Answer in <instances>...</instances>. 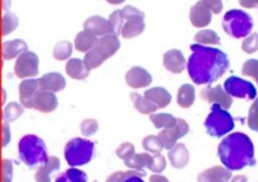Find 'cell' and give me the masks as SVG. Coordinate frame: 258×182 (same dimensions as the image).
I'll list each match as a JSON object with an SVG mask.
<instances>
[{
	"mask_svg": "<svg viewBox=\"0 0 258 182\" xmlns=\"http://www.w3.org/2000/svg\"><path fill=\"white\" fill-rule=\"evenodd\" d=\"M191 55L188 60L189 77L196 84H211L218 80L229 67L228 57L217 48L196 43L190 45Z\"/></svg>",
	"mask_w": 258,
	"mask_h": 182,
	"instance_id": "6da1fadb",
	"label": "cell"
},
{
	"mask_svg": "<svg viewBox=\"0 0 258 182\" xmlns=\"http://www.w3.org/2000/svg\"><path fill=\"white\" fill-rule=\"evenodd\" d=\"M218 156L224 167L231 171L256 165L253 142L242 132H234L223 138L218 147Z\"/></svg>",
	"mask_w": 258,
	"mask_h": 182,
	"instance_id": "7a4b0ae2",
	"label": "cell"
},
{
	"mask_svg": "<svg viewBox=\"0 0 258 182\" xmlns=\"http://www.w3.org/2000/svg\"><path fill=\"white\" fill-rule=\"evenodd\" d=\"M19 157L28 167H42L48 162L49 157L47 153V146L44 141L34 135H27L20 138L18 143Z\"/></svg>",
	"mask_w": 258,
	"mask_h": 182,
	"instance_id": "3957f363",
	"label": "cell"
},
{
	"mask_svg": "<svg viewBox=\"0 0 258 182\" xmlns=\"http://www.w3.org/2000/svg\"><path fill=\"white\" fill-rule=\"evenodd\" d=\"M118 49H120L118 37L113 34L106 35V37L100 38L95 47L90 52L86 53L83 62L90 70L95 69V68L100 67L106 59L112 57Z\"/></svg>",
	"mask_w": 258,
	"mask_h": 182,
	"instance_id": "277c9868",
	"label": "cell"
},
{
	"mask_svg": "<svg viewBox=\"0 0 258 182\" xmlns=\"http://www.w3.org/2000/svg\"><path fill=\"white\" fill-rule=\"evenodd\" d=\"M204 126L209 135L221 138L222 136L232 132V130L234 128V120L232 118L231 113L227 112V110H224L222 106L213 103L212 111L207 117Z\"/></svg>",
	"mask_w": 258,
	"mask_h": 182,
	"instance_id": "5b68a950",
	"label": "cell"
},
{
	"mask_svg": "<svg viewBox=\"0 0 258 182\" xmlns=\"http://www.w3.org/2000/svg\"><path fill=\"white\" fill-rule=\"evenodd\" d=\"M95 152V143L85 138H73L66 145L64 158L71 167H78L90 162Z\"/></svg>",
	"mask_w": 258,
	"mask_h": 182,
	"instance_id": "8992f818",
	"label": "cell"
},
{
	"mask_svg": "<svg viewBox=\"0 0 258 182\" xmlns=\"http://www.w3.org/2000/svg\"><path fill=\"white\" fill-rule=\"evenodd\" d=\"M252 28H253V20L246 12L233 9L224 14L223 29L231 37L237 39L247 37L252 32Z\"/></svg>",
	"mask_w": 258,
	"mask_h": 182,
	"instance_id": "52a82bcc",
	"label": "cell"
},
{
	"mask_svg": "<svg viewBox=\"0 0 258 182\" xmlns=\"http://www.w3.org/2000/svg\"><path fill=\"white\" fill-rule=\"evenodd\" d=\"M121 14L125 19L122 34H121L123 38L130 39V38L138 37L144 32V29H145V22H144L145 14L141 10L128 5V7L121 9Z\"/></svg>",
	"mask_w": 258,
	"mask_h": 182,
	"instance_id": "ba28073f",
	"label": "cell"
},
{
	"mask_svg": "<svg viewBox=\"0 0 258 182\" xmlns=\"http://www.w3.org/2000/svg\"><path fill=\"white\" fill-rule=\"evenodd\" d=\"M224 89L229 96L236 98H243L248 101H256L257 89L251 82L238 77H229L224 82Z\"/></svg>",
	"mask_w": 258,
	"mask_h": 182,
	"instance_id": "9c48e42d",
	"label": "cell"
},
{
	"mask_svg": "<svg viewBox=\"0 0 258 182\" xmlns=\"http://www.w3.org/2000/svg\"><path fill=\"white\" fill-rule=\"evenodd\" d=\"M38 64H39V59H38L37 54L30 52V50H27L20 57L17 58L14 67L15 75L19 78L35 77L38 74Z\"/></svg>",
	"mask_w": 258,
	"mask_h": 182,
	"instance_id": "30bf717a",
	"label": "cell"
},
{
	"mask_svg": "<svg viewBox=\"0 0 258 182\" xmlns=\"http://www.w3.org/2000/svg\"><path fill=\"white\" fill-rule=\"evenodd\" d=\"M188 132H189L188 123H186L184 120H181V118H178V123H176L174 127L165 128V130L161 131V132L159 133V137H160L161 142H163L164 148L170 151L171 148L176 145L179 138L184 137Z\"/></svg>",
	"mask_w": 258,
	"mask_h": 182,
	"instance_id": "8fae6325",
	"label": "cell"
},
{
	"mask_svg": "<svg viewBox=\"0 0 258 182\" xmlns=\"http://www.w3.org/2000/svg\"><path fill=\"white\" fill-rule=\"evenodd\" d=\"M201 97L207 102L217 103V105L222 106L224 110H229L232 107V103H233L232 96H229L226 92V89L222 88V85H217L213 88H204L201 93Z\"/></svg>",
	"mask_w": 258,
	"mask_h": 182,
	"instance_id": "7c38bea8",
	"label": "cell"
},
{
	"mask_svg": "<svg viewBox=\"0 0 258 182\" xmlns=\"http://www.w3.org/2000/svg\"><path fill=\"white\" fill-rule=\"evenodd\" d=\"M212 13L213 12L209 9L208 5L203 0H201L190 9L189 18H190L191 24L197 28L207 27L212 22Z\"/></svg>",
	"mask_w": 258,
	"mask_h": 182,
	"instance_id": "4fadbf2b",
	"label": "cell"
},
{
	"mask_svg": "<svg viewBox=\"0 0 258 182\" xmlns=\"http://www.w3.org/2000/svg\"><path fill=\"white\" fill-rule=\"evenodd\" d=\"M58 101L57 97L53 92H48V90H42L35 95L34 100L32 102V108L33 110H37L39 112H52L57 108Z\"/></svg>",
	"mask_w": 258,
	"mask_h": 182,
	"instance_id": "5bb4252c",
	"label": "cell"
},
{
	"mask_svg": "<svg viewBox=\"0 0 258 182\" xmlns=\"http://www.w3.org/2000/svg\"><path fill=\"white\" fill-rule=\"evenodd\" d=\"M151 82H153L151 74L141 67H134L126 73V83L135 89L148 87L149 84H151Z\"/></svg>",
	"mask_w": 258,
	"mask_h": 182,
	"instance_id": "9a60e30c",
	"label": "cell"
},
{
	"mask_svg": "<svg viewBox=\"0 0 258 182\" xmlns=\"http://www.w3.org/2000/svg\"><path fill=\"white\" fill-rule=\"evenodd\" d=\"M40 90L39 80L38 79H25L19 85V97L20 103L25 108H32V102L35 95Z\"/></svg>",
	"mask_w": 258,
	"mask_h": 182,
	"instance_id": "2e32d148",
	"label": "cell"
},
{
	"mask_svg": "<svg viewBox=\"0 0 258 182\" xmlns=\"http://www.w3.org/2000/svg\"><path fill=\"white\" fill-rule=\"evenodd\" d=\"M188 62L184 58L183 53L178 49L169 50L164 54V67L171 73H181L184 69H185Z\"/></svg>",
	"mask_w": 258,
	"mask_h": 182,
	"instance_id": "e0dca14e",
	"label": "cell"
},
{
	"mask_svg": "<svg viewBox=\"0 0 258 182\" xmlns=\"http://www.w3.org/2000/svg\"><path fill=\"white\" fill-rule=\"evenodd\" d=\"M83 28H85V30H87V32L92 33L93 35L100 38L112 34L111 33L110 22L106 20L105 18L98 17V15L88 18L85 22V24H83Z\"/></svg>",
	"mask_w": 258,
	"mask_h": 182,
	"instance_id": "ac0fdd59",
	"label": "cell"
},
{
	"mask_svg": "<svg viewBox=\"0 0 258 182\" xmlns=\"http://www.w3.org/2000/svg\"><path fill=\"white\" fill-rule=\"evenodd\" d=\"M232 178L231 170L222 166H214L203 171L198 176V182H229Z\"/></svg>",
	"mask_w": 258,
	"mask_h": 182,
	"instance_id": "d6986e66",
	"label": "cell"
},
{
	"mask_svg": "<svg viewBox=\"0 0 258 182\" xmlns=\"http://www.w3.org/2000/svg\"><path fill=\"white\" fill-rule=\"evenodd\" d=\"M39 80V87L42 90H48V92H59L64 89L66 79L60 73L52 72L43 75Z\"/></svg>",
	"mask_w": 258,
	"mask_h": 182,
	"instance_id": "ffe728a7",
	"label": "cell"
},
{
	"mask_svg": "<svg viewBox=\"0 0 258 182\" xmlns=\"http://www.w3.org/2000/svg\"><path fill=\"white\" fill-rule=\"evenodd\" d=\"M28 50V45L24 40L22 39H14L5 42L3 44V58L5 60L14 59V58L20 57L23 53Z\"/></svg>",
	"mask_w": 258,
	"mask_h": 182,
	"instance_id": "44dd1931",
	"label": "cell"
},
{
	"mask_svg": "<svg viewBox=\"0 0 258 182\" xmlns=\"http://www.w3.org/2000/svg\"><path fill=\"white\" fill-rule=\"evenodd\" d=\"M144 97L150 101V102L155 103L159 108H165L171 102L170 93L165 88L161 87H155L151 88V89H148L144 93Z\"/></svg>",
	"mask_w": 258,
	"mask_h": 182,
	"instance_id": "7402d4cb",
	"label": "cell"
},
{
	"mask_svg": "<svg viewBox=\"0 0 258 182\" xmlns=\"http://www.w3.org/2000/svg\"><path fill=\"white\" fill-rule=\"evenodd\" d=\"M66 72L73 79L82 80L86 79L90 74V69L86 67L85 62L81 59H77V58H72L67 62V65H66Z\"/></svg>",
	"mask_w": 258,
	"mask_h": 182,
	"instance_id": "603a6c76",
	"label": "cell"
},
{
	"mask_svg": "<svg viewBox=\"0 0 258 182\" xmlns=\"http://www.w3.org/2000/svg\"><path fill=\"white\" fill-rule=\"evenodd\" d=\"M169 158H170L171 166L175 168L185 167L189 161V152L185 145L176 143L170 151H169Z\"/></svg>",
	"mask_w": 258,
	"mask_h": 182,
	"instance_id": "cb8c5ba5",
	"label": "cell"
},
{
	"mask_svg": "<svg viewBox=\"0 0 258 182\" xmlns=\"http://www.w3.org/2000/svg\"><path fill=\"white\" fill-rule=\"evenodd\" d=\"M97 37L93 35L92 33L83 30V32L78 33L77 37L75 39V47L78 52H85L88 53L97 43Z\"/></svg>",
	"mask_w": 258,
	"mask_h": 182,
	"instance_id": "d4e9b609",
	"label": "cell"
},
{
	"mask_svg": "<svg viewBox=\"0 0 258 182\" xmlns=\"http://www.w3.org/2000/svg\"><path fill=\"white\" fill-rule=\"evenodd\" d=\"M59 160L54 156L49 157L48 162L44 166L39 168L35 173V181L37 182H50V175H52L54 171L59 170Z\"/></svg>",
	"mask_w": 258,
	"mask_h": 182,
	"instance_id": "484cf974",
	"label": "cell"
},
{
	"mask_svg": "<svg viewBox=\"0 0 258 182\" xmlns=\"http://www.w3.org/2000/svg\"><path fill=\"white\" fill-rule=\"evenodd\" d=\"M153 153H135L130 160L126 161L125 165L128 168H131V170L144 171V167L150 168L151 162H153Z\"/></svg>",
	"mask_w": 258,
	"mask_h": 182,
	"instance_id": "4316f807",
	"label": "cell"
},
{
	"mask_svg": "<svg viewBox=\"0 0 258 182\" xmlns=\"http://www.w3.org/2000/svg\"><path fill=\"white\" fill-rule=\"evenodd\" d=\"M130 98L134 102V106H135L136 110L140 113H143V115H153L159 108L155 103L150 102V101L146 100L144 96H140L139 93H131Z\"/></svg>",
	"mask_w": 258,
	"mask_h": 182,
	"instance_id": "83f0119b",
	"label": "cell"
},
{
	"mask_svg": "<svg viewBox=\"0 0 258 182\" xmlns=\"http://www.w3.org/2000/svg\"><path fill=\"white\" fill-rule=\"evenodd\" d=\"M196 101V89L191 84H184L179 88L178 105L183 108H189Z\"/></svg>",
	"mask_w": 258,
	"mask_h": 182,
	"instance_id": "f1b7e54d",
	"label": "cell"
},
{
	"mask_svg": "<svg viewBox=\"0 0 258 182\" xmlns=\"http://www.w3.org/2000/svg\"><path fill=\"white\" fill-rule=\"evenodd\" d=\"M150 121L154 123L156 128H170L178 123V118L174 116L169 115V113H155V115H150Z\"/></svg>",
	"mask_w": 258,
	"mask_h": 182,
	"instance_id": "f546056e",
	"label": "cell"
},
{
	"mask_svg": "<svg viewBox=\"0 0 258 182\" xmlns=\"http://www.w3.org/2000/svg\"><path fill=\"white\" fill-rule=\"evenodd\" d=\"M55 182H87V175L82 170H78L76 167L68 168L63 173H60Z\"/></svg>",
	"mask_w": 258,
	"mask_h": 182,
	"instance_id": "4dcf8cb0",
	"label": "cell"
},
{
	"mask_svg": "<svg viewBox=\"0 0 258 182\" xmlns=\"http://www.w3.org/2000/svg\"><path fill=\"white\" fill-rule=\"evenodd\" d=\"M194 40H196L198 44H202V45L219 44V43H221V39H219L218 34H217L214 30H209V29L198 32V34L196 35Z\"/></svg>",
	"mask_w": 258,
	"mask_h": 182,
	"instance_id": "1f68e13d",
	"label": "cell"
},
{
	"mask_svg": "<svg viewBox=\"0 0 258 182\" xmlns=\"http://www.w3.org/2000/svg\"><path fill=\"white\" fill-rule=\"evenodd\" d=\"M143 147L148 152L156 155V153L161 152V150L164 148V145L159 136H146L143 140Z\"/></svg>",
	"mask_w": 258,
	"mask_h": 182,
	"instance_id": "d6a6232c",
	"label": "cell"
},
{
	"mask_svg": "<svg viewBox=\"0 0 258 182\" xmlns=\"http://www.w3.org/2000/svg\"><path fill=\"white\" fill-rule=\"evenodd\" d=\"M110 27H111V33L116 37L122 34V28L125 24V19H123L122 14H121V10H115L112 14L110 15Z\"/></svg>",
	"mask_w": 258,
	"mask_h": 182,
	"instance_id": "836d02e7",
	"label": "cell"
},
{
	"mask_svg": "<svg viewBox=\"0 0 258 182\" xmlns=\"http://www.w3.org/2000/svg\"><path fill=\"white\" fill-rule=\"evenodd\" d=\"M24 106H20L19 103L12 102L4 108V115H3V118H4V122H13L14 120H17L19 116L23 115L24 110H23Z\"/></svg>",
	"mask_w": 258,
	"mask_h": 182,
	"instance_id": "e575fe53",
	"label": "cell"
},
{
	"mask_svg": "<svg viewBox=\"0 0 258 182\" xmlns=\"http://www.w3.org/2000/svg\"><path fill=\"white\" fill-rule=\"evenodd\" d=\"M72 54V44L70 42H59L53 49V57L57 60H67Z\"/></svg>",
	"mask_w": 258,
	"mask_h": 182,
	"instance_id": "d590c367",
	"label": "cell"
},
{
	"mask_svg": "<svg viewBox=\"0 0 258 182\" xmlns=\"http://www.w3.org/2000/svg\"><path fill=\"white\" fill-rule=\"evenodd\" d=\"M18 23H19V20H18L17 15L13 14V13L10 12L5 13V14L3 15V23H2L3 35H8L9 33L14 32L18 27Z\"/></svg>",
	"mask_w": 258,
	"mask_h": 182,
	"instance_id": "8d00e7d4",
	"label": "cell"
},
{
	"mask_svg": "<svg viewBox=\"0 0 258 182\" xmlns=\"http://www.w3.org/2000/svg\"><path fill=\"white\" fill-rule=\"evenodd\" d=\"M145 175H146L145 171L130 170V171H126V172H123V171H118V172L112 173L106 182H123L126 178L131 177V176H141V177H144Z\"/></svg>",
	"mask_w": 258,
	"mask_h": 182,
	"instance_id": "74e56055",
	"label": "cell"
},
{
	"mask_svg": "<svg viewBox=\"0 0 258 182\" xmlns=\"http://www.w3.org/2000/svg\"><path fill=\"white\" fill-rule=\"evenodd\" d=\"M116 155H117L118 158L123 160V162H126V161L130 160L135 155V147L131 143L125 142L121 146H118V148L116 150Z\"/></svg>",
	"mask_w": 258,
	"mask_h": 182,
	"instance_id": "f35d334b",
	"label": "cell"
},
{
	"mask_svg": "<svg viewBox=\"0 0 258 182\" xmlns=\"http://www.w3.org/2000/svg\"><path fill=\"white\" fill-rule=\"evenodd\" d=\"M242 49L246 53L251 54V53H254L258 49V34L257 33H252L251 35L244 39V42L242 43Z\"/></svg>",
	"mask_w": 258,
	"mask_h": 182,
	"instance_id": "ab89813d",
	"label": "cell"
},
{
	"mask_svg": "<svg viewBox=\"0 0 258 182\" xmlns=\"http://www.w3.org/2000/svg\"><path fill=\"white\" fill-rule=\"evenodd\" d=\"M242 74L253 77L258 83V60L257 59L247 60V62L244 63L243 68H242Z\"/></svg>",
	"mask_w": 258,
	"mask_h": 182,
	"instance_id": "60d3db41",
	"label": "cell"
},
{
	"mask_svg": "<svg viewBox=\"0 0 258 182\" xmlns=\"http://www.w3.org/2000/svg\"><path fill=\"white\" fill-rule=\"evenodd\" d=\"M248 127L258 132V97L253 102V105L251 106V108H249Z\"/></svg>",
	"mask_w": 258,
	"mask_h": 182,
	"instance_id": "b9f144b4",
	"label": "cell"
},
{
	"mask_svg": "<svg viewBox=\"0 0 258 182\" xmlns=\"http://www.w3.org/2000/svg\"><path fill=\"white\" fill-rule=\"evenodd\" d=\"M166 167V161L164 156H161L160 153H156L153 157V162H151V166L149 170H151L153 172H163Z\"/></svg>",
	"mask_w": 258,
	"mask_h": 182,
	"instance_id": "7bdbcfd3",
	"label": "cell"
},
{
	"mask_svg": "<svg viewBox=\"0 0 258 182\" xmlns=\"http://www.w3.org/2000/svg\"><path fill=\"white\" fill-rule=\"evenodd\" d=\"M98 123L95 120H85L81 123V131L85 136H92L97 132Z\"/></svg>",
	"mask_w": 258,
	"mask_h": 182,
	"instance_id": "ee69618b",
	"label": "cell"
},
{
	"mask_svg": "<svg viewBox=\"0 0 258 182\" xmlns=\"http://www.w3.org/2000/svg\"><path fill=\"white\" fill-rule=\"evenodd\" d=\"M13 176V163L12 161H3V182H12Z\"/></svg>",
	"mask_w": 258,
	"mask_h": 182,
	"instance_id": "f6af8a7d",
	"label": "cell"
},
{
	"mask_svg": "<svg viewBox=\"0 0 258 182\" xmlns=\"http://www.w3.org/2000/svg\"><path fill=\"white\" fill-rule=\"evenodd\" d=\"M209 9L214 13V14H219L223 9V2L222 0H203Z\"/></svg>",
	"mask_w": 258,
	"mask_h": 182,
	"instance_id": "bcb514c9",
	"label": "cell"
},
{
	"mask_svg": "<svg viewBox=\"0 0 258 182\" xmlns=\"http://www.w3.org/2000/svg\"><path fill=\"white\" fill-rule=\"evenodd\" d=\"M10 141V128L8 122L3 123V146H7Z\"/></svg>",
	"mask_w": 258,
	"mask_h": 182,
	"instance_id": "7dc6e473",
	"label": "cell"
},
{
	"mask_svg": "<svg viewBox=\"0 0 258 182\" xmlns=\"http://www.w3.org/2000/svg\"><path fill=\"white\" fill-rule=\"evenodd\" d=\"M239 4L244 8H256L258 0H239Z\"/></svg>",
	"mask_w": 258,
	"mask_h": 182,
	"instance_id": "c3c4849f",
	"label": "cell"
},
{
	"mask_svg": "<svg viewBox=\"0 0 258 182\" xmlns=\"http://www.w3.org/2000/svg\"><path fill=\"white\" fill-rule=\"evenodd\" d=\"M150 182H169V180L166 177H164V176L158 175V173H156V175L151 176Z\"/></svg>",
	"mask_w": 258,
	"mask_h": 182,
	"instance_id": "681fc988",
	"label": "cell"
},
{
	"mask_svg": "<svg viewBox=\"0 0 258 182\" xmlns=\"http://www.w3.org/2000/svg\"><path fill=\"white\" fill-rule=\"evenodd\" d=\"M123 182H144V180L141 176H131V177L126 178Z\"/></svg>",
	"mask_w": 258,
	"mask_h": 182,
	"instance_id": "f907efd6",
	"label": "cell"
},
{
	"mask_svg": "<svg viewBox=\"0 0 258 182\" xmlns=\"http://www.w3.org/2000/svg\"><path fill=\"white\" fill-rule=\"evenodd\" d=\"M232 182H247L246 176H236L232 178Z\"/></svg>",
	"mask_w": 258,
	"mask_h": 182,
	"instance_id": "816d5d0a",
	"label": "cell"
},
{
	"mask_svg": "<svg viewBox=\"0 0 258 182\" xmlns=\"http://www.w3.org/2000/svg\"><path fill=\"white\" fill-rule=\"evenodd\" d=\"M10 3H12L10 0H3V9L7 10L10 7Z\"/></svg>",
	"mask_w": 258,
	"mask_h": 182,
	"instance_id": "f5cc1de1",
	"label": "cell"
},
{
	"mask_svg": "<svg viewBox=\"0 0 258 182\" xmlns=\"http://www.w3.org/2000/svg\"><path fill=\"white\" fill-rule=\"evenodd\" d=\"M110 4H113V5H117V4H121V3H123L125 0H107Z\"/></svg>",
	"mask_w": 258,
	"mask_h": 182,
	"instance_id": "db71d44e",
	"label": "cell"
},
{
	"mask_svg": "<svg viewBox=\"0 0 258 182\" xmlns=\"http://www.w3.org/2000/svg\"><path fill=\"white\" fill-rule=\"evenodd\" d=\"M93 182H97V181H93Z\"/></svg>",
	"mask_w": 258,
	"mask_h": 182,
	"instance_id": "11a10c76",
	"label": "cell"
}]
</instances>
